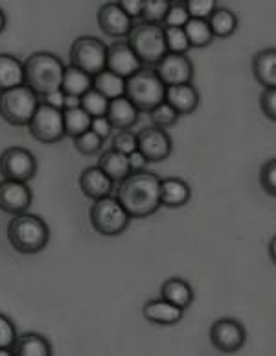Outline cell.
I'll return each instance as SVG.
<instances>
[{
    "instance_id": "obj_1",
    "label": "cell",
    "mask_w": 276,
    "mask_h": 356,
    "mask_svg": "<svg viewBox=\"0 0 276 356\" xmlns=\"http://www.w3.org/2000/svg\"><path fill=\"white\" fill-rule=\"evenodd\" d=\"M117 197L131 218H148L162 207L160 177L148 170L131 172L126 179L120 181Z\"/></svg>"
},
{
    "instance_id": "obj_2",
    "label": "cell",
    "mask_w": 276,
    "mask_h": 356,
    "mask_svg": "<svg viewBox=\"0 0 276 356\" xmlns=\"http://www.w3.org/2000/svg\"><path fill=\"white\" fill-rule=\"evenodd\" d=\"M22 65H24V86L30 87L37 96L61 89L64 65L55 54L35 52Z\"/></svg>"
},
{
    "instance_id": "obj_3",
    "label": "cell",
    "mask_w": 276,
    "mask_h": 356,
    "mask_svg": "<svg viewBox=\"0 0 276 356\" xmlns=\"http://www.w3.org/2000/svg\"><path fill=\"white\" fill-rule=\"evenodd\" d=\"M8 240L11 248L22 255H35L46 248L50 240V229L35 214H17L8 225Z\"/></svg>"
},
{
    "instance_id": "obj_4",
    "label": "cell",
    "mask_w": 276,
    "mask_h": 356,
    "mask_svg": "<svg viewBox=\"0 0 276 356\" xmlns=\"http://www.w3.org/2000/svg\"><path fill=\"white\" fill-rule=\"evenodd\" d=\"M126 96L140 113H149L166 98V86L153 69L142 67L133 76L126 78Z\"/></svg>"
},
{
    "instance_id": "obj_5",
    "label": "cell",
    "mask_w": 276,
    "mask_h": 356,
    "mask_svg": "<svg viewBox=\"0 0 276 356\" xmlns=\"http://www.w3.org/2000/svg\"><path fill=\"white\" fill-rule=\"evenodd\" d=\"M126 39L144 67H153L168 54L162 24H151V22L133 24Z\"/></svg>"
},
{
    "instance_id": "obj_6",
    "label": "cell",
    "mask_w": 276,
    "mask_h": 356,
    "mask_svg": "<svg viewBox=\"0 0 276 356\" xmlns=\"http://www.w3.org/2000/svg\"><path fill=\"white\" fill-rule=\"evenodd\" d=\"M37 106L39 96L28 86L0 90V117L11 126H28Z\"/></svg>"
},
{
    "instance_id": "obj_7",
    "label": "cell",
    "mask_w": 276,
    "mask_h": 356,
    "mask_svg": "<svg viewBox=\"0 0 276 356\" xmlns=\"http://www.w3.org/2000/svg\"><path fill=\"white\" fill-rule=\"evenodd\" d=\"M131 216L118 202L117 196H105L96 200L91 207V225L96 233L103 236H118L122 234L131 223Z\"/></svg>"
},
{
    "instance_id": "obj_8",
    "label": "cell",
    "mask_w": 276,
    "mask_h": 356,
    "mask_svg": "<svg viewBox=\"0 0 276 356\" xmlns=\"http://www.w3.org/2000/svg\"><path fill=\"white\" fill-rule=\"evenodd\" d=\"M70 65H74L87 74L96 76L107 67V44L92 35L78 38L69 50Z\"/></svg>"
},
{
    "instance_id": "obj_9",
    "label": "cell",
    "mask_w": 276,
    "mask_h": 356,
    "mask_svg": "<svg viewBox=\"0 0 276 356\" xmlns=\"http://www.w3.org/2000/svg\"><path fill=\"white\" fill-rule=\"evenodd\" d=\"M28 129L35 140L43 144H55L64 137L63 109L48 106L39 100V106L33 113L32 120L28 124Z\"/></svg>"
},
{
    "instance_id": "obj_10",
    "label": "cell",
    "mask_w": 276,
    "mask_h": 356,
    "mask_svg": "<svg viewBox=\"0 0 276 356\" xmlns=\"http://www.w3.org/2000/svg\"><path fill=\"white\" fill-rule=\"evenodd\" d=\"M35 172H37V161L30 149L11 146L0 154V174L4 179L28 183L35 177Z\"/></svg>"
},
{
    "instance_id": "obj_11",
    "label": "cell",
    "mask_w": 276,
    "mask_h": 356,
    "mask_svg": "<svg viewBox=\"0 0 276 356\" xmlns=\"http://www.w3.org/2000/svg\"><path fill=\"white\" fill-rule=\"evenodd\" d=\"M210 341L216 351L232 355L243 349L247 341V329L239 319L221 318L210 327Z\"/></svg>"
},
{
    "instance_id": "obj_12",
    "label": "cell",
    "mask_w": 276,
    "mask_h": 356,
    "mask_svg": "<svg viewBox=\"0 0 276 356\" xmlns=\"http://www.w3.org/2000/svg\"><path fill=\"white\" fill-rule=\"evenodd\" d=\"M153 70L166 87L191 83L193 80V63L186 54L168 52L159 63L153 65Z\"/></svg>"
},
{
    "instance_id": "obj_13",
    "label": "cell",
    "mask_w": 276,
    "mask_h": 356,
    "mask_svg": "<svg viewBox=\"0 0 276 356\" xmlns=\"http://www.w3.org/2000/svg\"><path fill=\"white\" fill-rule=\"evenodd\" d=\"M137 144L138 149L146 155L149 163H160L168 159L173 149L171 137L164 128H159V126H149L137 134Z\"/></svg>"
},
{
    "instance_id": "obj_14",
    "label": "cell",
    "mask_w": 276,
    "mask_h": 356,
    "mask_svg": "<svg viewBox=\"0 0 276 356\" xmlns=\"http://www.w3.org/2000/svg\"><path fill=\"white\" fill-rule=\"evenodd\" d=\"M33 202L32 188L22 181H0V211L17 216L26 213Z\"/></svg>"
},
{
    "instance_id": "obj_15",
    "label": "cell",
    "mask_w": 276,
    "mask_h": 356,
    "mask_svg": "<svg viewBox=\"0 0 276 356\" xmlns=\"http://www.w3.org/2000/svg\"><path fill=\"white\" fill-rule=\"evenodd\" d=\"M98 26L109 38L123 39L128 38L133 28V19L126 15V11L117 2H105L98 10Z\"/></svg>"
},
{
    "instance_id": "obj_16",
    "label": "cell",
    "mask_w": 276,
    "mask_h": 356,
    "mask_svg": "<svg viewBox=\"0 0 276 356\" xmlns=\"http://www.w3.org/2000/svg\"><path fill=\"white\" fill-rule=\"evenodd\" d=\"M142 67V61L137 58V54L133 52V48L129 47L128 41L126 43L117 41V43L107 47V70H111V72L122 76V78H129Z\"/></svg>"
},
{
    "instance_id": "obj_17",
    "label": "cell",
    "mask_w": 276,
    "mask_h": 356,
    "mask_svg": "<svg viewBox=\"0 0 276 356\" xmlns=\"http://www.w3.org/2000/svg\"><path fill=\"white\" fill-rule=\"evenodd\" d=\"M80 188L89 200L96 202L100 197L109 196L114 188V181L101 170L100 166H89L81 172Z\"/></svg>"
},
{
    "instance_id": "obj_18",
    "label": "cell",
    "mask_w": 276,
    "mask_h": 356,
    "mask_svg": "<svg viewBox=\"0 0 276 356\" xmlns=\"http://www.w3.org/2000/svg\"><path fill=\"white\" fill-rule=\"evenodd\" d=\"M144 319H148L149 323L155 325H175L184 318V310L179 309L177 305L166 301V299H151L144 305L142 309Z\"/></svg>"
},
{
    "instance_id": "obj_19",
    "label": "cell",
    "mask_w": 276,
    "mask_h": 356,
    "mask_svg": "<svg viewBox=\"0 0 276 356\" xmlns=\"http://www.w3.org/2000/svg\"><path fill=\"white\" fill-rule=\"evenodd\" d=\"M164 100L182 117V115H191L196 111L201 102V96L191 83H181V86L166 87Z\"/></svg>"
},
{
    "instance_id": "obj_20",
    "label": "cell",
    "mask_w": 276,
    "mask_h": 356,
    "mask_svg": "<svg viewBox=\"0 0 276 356\" xmlns=\"http://www.w3.org/2000/svg\"><path fill=\"white\" fill-rule=\"evenodd\" d=\"M191 200V188L181 177H160V202L162 207H184Z\"/></svg>"
},
{
    "instance_id": "obj_21",
    "label": "cell",
    "mask_w": 276,
    "mask_h": 356,
    "mask_svg": "<svg viewBox=\"0 0 276 356\" xmlns=\"http://www.w3.org/2000/svg\"><path fill=\"white\" fill-rule=\"evenodd\" d=\"M138 109L133 106V102L128 96H118L114 100H109L107 115L109 122L112 124L114 129H131L138 122Z\"/></svg>"
},
{
    "instance_id": "obj_22",
    "label": "cell",
    "mask_w": 276,
    "mask_h": 356,
    "mask_svg": "<svg viewBox=\"0 0 276 356\" xmlns=\"http://www.w3.org/2000/svg\"><path fill=\"white\" fill-rule=\"evenodd\" d=\"M252 74L264 89H276V48H264L255 54Z\"/></svg>"
},
{
    "instance_id": "obj_23",
    "label": "cell",
    "mask_w": 276,
    "mask_h": 356,
    "mask_svg": "<svg viewBox=\"0 0 276 356\" xmlns=\"http://www.w3.org/2000/svg\"><path fill=\"white\" fill-rule=\"evenodd\" d=\"M160 298L170 301V303L177 305L179 309L186 310L193 303L196 299V293H193V288L190 286V282L181 279V277H170L162 282L160 286Z\"/></svg>"
},
{
    "instance_id": "obj_24",
    "label": "cell",
    "mask_w": 276,
    "mask_h": 356,
    "mask_svg": "<svg viewBox=\"0 0 276 356\" xmlns=\"http://www.w3.org/2000/svg\"><path fill=\"white\" fill-rule=\"evenodd\" d=\"M24 86V65L11 54H0V90Z\"/></svg>"
},
{
    "instance_id": "obj_25",
    "label": "cell",
    "mask_w": 276,
    "mask_h": 356,
    "mask_svg": "<svg viewBox=\"0 0 276 356\" xmlns=\"http://www.w3.org/2000/svg\"><path fill=\"white\" fill-rule=\"evenodd\" d=\"M13 355L19 356H50L52 355V346L48 343L44 336L37 332H24L17 336L15 346H13Z\"/></svg>"
},
{
    "instance_id": "obj_26",
    "label": "cell",
    "mask_w": 276,
    "mask_h": 356,
    "mask_svg": "<svg viewBox=\"0 0 276 356\" xmlns=\"http://www.w3.org/2000/svg\"><path fill=\"white\" fill-rule=\"evenodd\" d=\"M207 21L210 24V28H212L214 38L219 39H227L230 35H234L239 26L238 15L232 10H229V8H216Z\"/></svg>"
},
{
    "instance_id": "obj_27",
    "label": "cell",
    "mask_w": 276,
    "mask_h": 356,
    "mask_svg": "<svg viewBox=\"0 0 276 356\" xmlns=\"http://www.w3.org/2000/svg\"><path fill=\"white\" fill-rule=\"evenodd\" d=\"M98 166L101 170L105 172L107 176L111 177L114 183H120L122 179L131 174V168H129L128 155L120 154L117 149H109V152H103V155L98 161Z\"/></svg>"
},
{
    "instance_id": "obj_28",
    "label": "cell",
    "mask_w": 276,
    "mask_h": 356,
    "mask_svg": "<svg viewBox=\"0 0 276 356\" xmlns=\"http://www.w3.org/2000/svg\"><path fill=\"white\" fill-rule=\"evenodd\" d=\"M89 89H92V76L83 72L81 69L74 67V65H69L64 67L63 72V81H61V90L64 95L72 96H83Z\"/></svg>"
},
{
    "instance_id": "obj_29",
    "label": "cell",
    "mask_w": 276,
    "mask_h": 356,
    "mask_svg": "<svg viewBox=\"0 0 276 356\" xmlns=\"http://www.w3.org/2000/svg\"><path fill=\"white\" fill-rule=\"evenodd\" d=\"M92 87L105 96L107 100H114L118 96L126 95V78L105 69L100 74L92 76Z\"/></svg>"
},
{
    "instance_id": "obj_30",
    "label": "cell",
    "mask_w": 276,
    "mask_h": 356,
    "mask_svg": "<svg viewBox=\"0 0 276 356\" xmlns=\"http://www.w3.org/2000/svg\"><path fill=\"white\" fill-rule=\"evenodd\" d=\"M63 122H64V135L70 138L85 134L91 129L92 117L83 109V107H72V109H63Z\"/></svg>"
},
{
    "instance_id": "obj_31",
    "label": "cell",
    "mask_w": 276,
    "mask_h": 356,
    "mask_svg": "<svg viewBox=\"0 0 276 356\" xmlns=\"http://www.w3.org/2000/svg\"><path fill=\"white\" fill-rule=\"evenodd\" d=\"M184 32L188 35L191 48H205L208 44H212L214 41L212 28H210L207 19H193V17H190V21L184 24Z\"/></svg>"
},
{
    "instance_id": "obj_32",
    "label": "cell",
    "mask_w": 276,
    "mask_h": 356,
    "mask_svg": "<svg viewBox=\"0 0 276 356\" xmlns=\"http://www.w3.org/2000/svg\"><path fill=\"white\" fill-rule=\"evenodd\" d=\"M81 107H83L92 118L105 117L107 107H109V100L92 87V89H89L85 95L81 96Z\"/></svg>"
},
{
    "instance_id": "obj_33",
    "label": "cell",
    "mask_w": 276,
    "mask_h": 356,
    "mask_svg": "<svg viewBox=\"0 0 276 356\" xmlns=\"http://www.w3.org/2000/svg\"><path fill=\"white\" fill-rule=\"evenodd\" d=\"M170 6V0H144L142 17L140 19L144 22H151V24H162Z\"/></svg>"
},
{
    "instance_id": "obj_34",
    "label": "cell",
    "mask_w": 276,
    "mask_h": 356,
    "mask_svg": "<svg viewBox=\"0 0 276 356\" xmlns=\"http://www.w3.org/2000/svg\"><path fill=\"white\" fill-rule=\"evenodd\" d=\"M164 28V39H166V48L168 52L173 54H186L190 50V41L186 35L184 28H171V26H162Z\"/></svg>"
},
{
    "instance_id": "obj_35",
    "label": "cell",
    "mask_w": 276,
    "mask_h": 356,
    "mask_svg": "<svg viewBox=\"0 0 276 356\" xmlns=\"http://www.w3.org/2000/svg\"><path fill=\"white\" fill-rule=\"evenodd\" d=\"M149 117H151V120H153L155 126H159V128H171V126H175L177 122H179V118H181V115L173 109V107L168 104V102H162V104H159L157 107H153L151 111H149Z\"/></svg>"
},
{
    "instance_id": "obj_36",
    "label": "cell",
    "mask_w": 276,
    "mask_h": 356,
    "mask_svg": "<svg viewBox=\"0 0 276 356\" xmlns=\"http://www.w3.org/2000/svg\"><path fill=\"white\" fill-rule=\"evenodd\" d=\"M72 140H74L76 149L83 155H92L96 154V152H100L101 144H103V138L98 137L92 129L85 131V134L78 135V137H74Z\"/></svg>"
},
{
    "instance_id": "obj_37",
    "label": "cell",
    "mask_w": 276,
    "mask_h": 356,
    "mask_svg": "<svg viewBox=\"0 0 276 356\" xmlns=\"http://www.w3.org/2000/svg\"><path fill=\"white\" fill-rule=\"evenodd\" d=\"M260 186L267 196L276 197V157L266 161L260 168Z\"/></svg>"
},
{
    "instance_id": "obj_38",
    "label": "cell",
    "mask_w": 276,
    "mask_h": 356,
    "mask_svg": "<svg viewBox=\"0 0 276 356\" xmlns=\"http://www.w3.org/2000/svg\"><path fill=\"white\" fill-rule=\"evenodd\" d=\"M190 21V13L186 10V4H177L171 2L170 10L166 13L162 26H171V28H184L186 22Z\"/></svg>"
},
{
    "instance_id": "obj_39",
    "label": "cell",
    "mask_w": 276,
    "mask_h": 356,
    "mask_svg": "<svg viewBox=\"0 0 276 356\" xmlns=\"http://www.w3.org/2000/svg\"><path fill=\"white\" fill-rule=\"evenodd\" d=\"M112 149H117V152L123 155H129L131 152L138 149L137 135L131 129H120L117 137L112 138Z\"/></svg>"
},
{
    "instance_id": "obj_40",
    "label": "cell",
    "mask_w": 276,
    "mask_h": 356,
    "mask_svg": "<svg viewBox=\"0 0 276 356\" xmlns=\"http://www.w3.org/2000/svg\"><path fill=\"white\" fill-rule=\"evenodd\" d=\"M218 8V0H188L186 10L193 19H208Z\"/></svg>"
},
{
    "instance_id": "obj_41",
    "label": "cell",
    "mask_w": 276,
    "mask_h": 356,
    "mask_svg": "<svg viewBox=\"0 0 276 356\" xmlns=\"http://www.w3.org/2000/svg\"><path fill=\"white\" fill-rule=\"evenodd\" d=\"M17 340V329L8 316L0 314V349H13Z\"/></svg>"
},
{
    "instance_id": "obj_42",
    "label": "cell",
    "mask_w": 276,
    "mask_h": 356,
    "mask_svg": "<svg viewBox=\"0 0 276 356\" xmlns=\"http://www.w3.org/2000/svg\"><path fill=\"white\" fill-rule=\"evenodd\" d=\"M260 109L271 122H276V89H264L260 95Z\"/></svg>"
},
{
    "instance_id": "obj_43",
    "label": "cell",
    "mask_w": 276,
    "mask_h": 356,
    "mask_svg": "<svg viewBox=\"0 0 276 356\" xmlns=\"http://www.w3.org/2000/svg\"><path fill=\"white\" fill-rule=\"evenodd\" d=\"M117 4L126 11V15H129L131 19H140L142 17V8L144 0H117Z\"/></svg>"
},
{
    "instance_id": "obj_44",
    "label": "cell",
    "mask_w": 276,
    "mask_h": 356,
    "mask_svg": "<svg viewBox=\"0 0 276 356\" xmlns=\"http://www.w3.org/2000/svg\"><path fill=\"white\" fill-rule=\"evenodd\" d=\"M91 129L98 135V137H101L105 140V138L112 134V129L114 128H112V124L109 122V118L107 117H94L91 122Z\"/></svg>"
},
{
    "instance_id": "obj_45",
    "label": "cell",
    "mask_w": 276,
    "mask_h": 356,
    "mask_svg": "<svg viewBox=\"0 0 276 356\" xmlns=\"http://www.w3.org/2000/svg\"><path fill=\"white\" fill-rule=\"evenodd\" d=\"M128 161H129V168H131V172L148 170L149 161L146 159V155H144L140 149H135V152H131V154L128 155Z\"/></svg>"
},
{
    "instance_id": "obj_46",
    "label": "cell",
    "mask_w": 276,
    "mask_h": 356,
    "mask_svg": "<svg viewBox=\"0 0 276 356\" xmlns=\"http://www.w3.org/2000/svg\"><path fill=\"white\" fill-rule=\"evenodd\" d=\"M39 100L48 104V106L55 107V109H63L64 106V92L61 89H55L52 92H46V95L39 96Z\"/></svg>"
},
{
    "instance_id": "obj_47",
    "label": "cell",
    "mask_w": 276,
    "mask_h": 356,
    "mask_svg": "<svg viewBox=\"0 0 276 356\" xmlns=\"http://www.w3.org/2000/svg\"><path fill=\"white\" fill-rule=\"evenodd\" d=\"M80 106H81V98H80V96L64 95V106H63V109H72V107H80Z\"/></svg>"
},
{
    "instance_id": "obj_48",
    "label": "cell",
    "mask_w": 276,
    "mask_h": 356,
    "mask_svg": "<svg viewBox=\"0 0 276 356\" xmlns=\"http://www.w3.org/2000/svg\"><path fill=\"white\" fill-rule=\"evenodd\" d=\"M267 253H269V259H271V262L276 266V234L273 236L271 240H269V245H267Z\"/></svg>"
},
{
    "instance_id": "obj_49",
    "label": "cell",
    "mask_w": 276,
    "mask_h": 356,
    "mask_svg": "<svg viewBox=\"0 0 276 356\" xmlns=\"http://www.w3.org/2000/svg\"><path fill=\"white\" fill-rule=\"evenodd\" d=\"M6 24H8V19H6L4 10L0 8V33H2L6 30Z\"/></svg>"
},
{
    "instance_id": "obj_50",
    "label": "cell",
    "mask_w": 276,
    "mask_h": 356,
    "mask_svg": "<svg viewBox=\"0 0 276 356\" xmlns=\"http://www.w3.org/2000/svg\"><path fill=\"white\" fill-rule=\"evenodd\" d=\"M13 355V349H0V356Z\"/></svg>"
},
{
    "instance_id": "obj_51",
    "label": "cell",
    "mask_w": 276,
    "mask_h": 356,
    "mask_svg": "<svg viewBox=\"0 0 276 356\" xmlns=\"http://www.w3.org/2000/svg\"><path fill=\"white\" fill-rule=\"evenodd\" d=\"M170 2H177V4H186L188 0H170Z\"/></svg>"
}]
</instances>
